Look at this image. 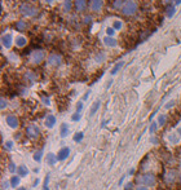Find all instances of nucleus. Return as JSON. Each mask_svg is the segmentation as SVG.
Segmentation results:
<instances>
[{
    "label": "nucleus",
    "mask_w": 181,
    "mask_h": 190,
    "mask_svg": "<svg viewBox=\"0 0 181 190\" xmlns=\"http://www.w3.org/2000/svg\"><path fill=\"white\" fill-rule=\"evenodd\" d=\"M175 137H176L175 134H171V136H169V140H171L172 142H179V140H180V138H175Z\"/></svg>",
    "instance_id": "79ce46f5"
},
{
    "label": "nucleus",
    "mask_w": 181,
    "mask_h": 190,
    "mask_svg": "<svg viewBox=\"0 0 181 190\" xmlns=\"http://www.w3.org/2000/svg\"><path fill=\"white\" fill-rule=\"evenodd\" d=\"M136 190H149V189H147L146 186H139V188H137Z\"/></svg>",
    "instance_id": "c03bdc74"
},
{
    "label": "nucleus",
    "mask_w": 181,
    "mask_h": 190,
    "mask_svg": "<svg viewBox=\"0 0 181 190\" xmlns=\"http://www.w3.org/2000/svg\"><path fill=\"white\" fill-rule=\"evenodd\" d=\"M20 12L22 13L25 17H35V16H38V9L34 7V5H31V4H27V3H25V4H22L20 7Z\"/></svg>",
    "instance_id": "f257e3e1"
},
{
    "label": "nucleus",
    "mask_w": 181,
    "mask_h": 190,
    "mask_svg": "<svg viewBox=\"0 0 181 190\" xmlns=\"http://www.w3.org/2000/svg\"><path fill=\"white\" fill-rule=\"evenodd\" d=\"M9 185H10V182H8V181H4V182L2 184V188H3V190H7V189L9 188Z\"/></svg>",
    "instance_id": "4c0bfd02"
},
{
    "label": "nucleus",
    "mask_w": 181,
    "mask_h": 190,
    "mask_svg": "<svg viewBox=\"0 0 181 190\" xmlns=\"http://www.w3.org/2000/svg\"><path fill=\"white\" fill-rule=\"evenodd\" d=\"M122 26H123V23L120 22V21H115L114 25H113V27L115 30H120V29H122Z\"/></svg>",
    "instance_id": "2f4dec72"
},
{
    "label": "nucleus",
    "mask_w": 181,
    "mask_h": 190,
    "mask_svg": "<svg viewBox=\"0 0 181 190\" xmlns=\"http://www.w3.org/2000/svg\"><path fill=\"white\" fill-rule=\"evenodd\" d=\"M7 105H8V104H7V100L2 97V100H0V109H2V110H4V109L7 107Z\"/></svg>",
    "instance_id": "473e14b6"
},
{
    "label": "nucleus",
    "mask_w": 181,
    "mask_h": 190,
    "mask_svg": "<svg viewBox=\"0 0 181 190\" xmlns=\"http://www.w3.org/2000/svg\"><path fill=\"white\" fill-rule=\"evenodd\" d=\"M81 110H83V102H78V104H76V111L75 113H80Z\"/></svg>",
    "instance_id": "c9c22d12"
},
{
    "label": "nucleus",
    "mask_w": 181,
    "mask_h": 190,
    "mask_svg": "<svg viewBox=\"0 0 181 190\" xmlns=\"http://www.w3.org/2000/svg\"><path fill=\"white\" fill-rule=\"evenodd\" d=\"M13 146H14L13 141H7V142L4 144V148L7 149V150H12V149H13Z\"/></svg>",
    "instance_id": "c756f323"
},
{
    "label": "nucleus",
    "mask_w": 181,
    "mask_h": 190,
    "mask_svg": "<svg viewBox=\"0 0 181 190\" xmlns=\"http://www.w3.org/2000/svg\"><path fill=\"white\" fill-rule=\"evenodd\" d=\"M5 122H7V124H8V127H10V128H13V129H16L18 126H20V122H18V118L16 117V115H8L7 117V119H5Z\"/></svg>",
    "instance_id": "0eeeda50"
},
{
    "label": "nucleus",
    "mask_w": 181,
    "mask_h": 190,
    "mask_svg": "<svg viewBox=\"0 0 181 190\" xmlns=\"http://www.w3.org/2000/svg\"><path fill=\"white\" fill-rule=\"evenodd\" d=\"M136 10H137V4L133 0H127L122 8V13L124 16H133L136 13Z\"/></svg>",
    "instance_id": "f03ea898"
},
{
    "label": "nucleus",
    "mask_w": 181,
    "mask_h": 190,
    "mask_svg": "<svg viewBox=\"0 0 181 190\" xmlns=\"http://www.w3.org/2000/svg\"><path fill=\"white\" fill-rule=\"evenodd\" d=\"M48 182H49V175H47V177H45V185H44V189H43V190H49Z\"/></svg>",
    "instance_id": "a19ab883"
},
{
    "label": "nucleus",
    "mask_w": 181,
    "mask_h": 190,
    "mask_svg": "<svg viewBox=\"0 0 181 190\" xmlns=\"http://www.w3.org/2000/svg\"><path fill=\"white\" fill-rule=\"evenodd\" d=\"M44 57H45L44 51H40V49L34 51V52L31 53V62L34 63V65H39L43 59H44Z\"/></svg>",
    "instance_id": "20e7f679"
},
{
    "label": "nucleus",
    "mask_w": 181,
    "mask_h": 190,
    "mask_svg": "<svg viewBox=\"0 0 181 190\" xmlns=\"http://www.w3.org/2000/svg\"><path fill=\"white\" fill-rule=\"evenodd\" d=\"M103 59V54L102 53H100V54H97L96 56V62H101Z\"/></svg>",
    "instance_id": "58836bf2"
},
{
    "label": "nucleus",
    "mask_w": 181,
    "mask_h": 190,
    "mask_svg": "<svg viewBox=\"0 0 181 190\" xmlns=\"http://www.w3.org/2000/svg\"><path fill=\"white\" fill-rule=\"evenodd\" d=\"M70 9H71V2L70 0H66V2L63 3V10L65 12H70Z\"/></svg>",
    "instance_id": "c85d7f7f"
},
{
    "label": "nucleus",
    "mask_w": 181,
    "mask_h": 190,
    "mask_svg": "<svg viewBox=\"0 0 181 190\" xmlns=\"http://www.w3.org/2000/svg\"><path fill=\"white\" fill-rule=\"evenodd\" d=\"M12 41H13V38H12L10 34H5V35L2 36V44L4 45V48H10Z\"/></svg>",
    "instance_id": "9d476101"
},
{
    "label": "nucleus",
    "mask_w": 181,
    "mask_h": 190,
    "mask_svg": "<svg viewBox=\"0 0 181 190\" xmlns=\"http://www.w3.org/2000/svg\"><path fill=\"white\" fill-rule=\"evenodd\" d=\"M17 172H18V176H20V177H25V176L29 175V170H27V167H26L25 164L20 166V167L17 168Z\"/></svg>",
    "instance_id": "4468645a"
},
{
    "label": "nucleus",
    "mask_w": 181,
    "mask_h": 190,
    "mask_svg": "<svg viewBox=\"0 0 181 190\" xmlns=\"http://www.w3.org/2000/svg\"><path fill=\"white\" fill-rule=\"evenodd\" d=\"M114 31H115L114 27H107V29H106V34H107V36H113V35H114Z\"/></svg>",
    "instance_id": "72a5a7b5"
},
{
    "label": "nucleus",
    "mask_w": 181,
    "mask_h": 190,
    "mask_svg": "<svg viewBox=\"0 0 181 190\" xmlns=\"http://www.w3.org/2000/svg\"><path fill=\"white\" fill-rule=\"evenodd\" d=\"M88 96H89V92H88V93H87V95H85V96H84V97H83V100H84V101H85V100H87V99H88Z\"/></svg>",
    "instance_id": "de8ad7c7"
},
{
    "label": "nucleus",
    "mask_w": 181,
    "mask_h": 190,
    "mask_svg": "<svg viewBox=\"0 0 181 190\" xmlns=\"http://www.w3.org/2000/svg\"><path fill=\"white\" fill-rule=\"evenodd\" d=\"M80 113H74L73 114V117H71V120H73V122H79L80 120Z\"/></svg>",
    "instance_id": "7c9ffc66"
},
{
    "label": "nucleus",
    "mask_w": 181,
    "mask_h": 190,
    "mask_svg": "<svg viewBox=\"0 0 181 190\" xmlns=\"http://www.w3.org/2000/svg\"><path fill=\"white\" fill-rule=\"evenodd\" d=\"M127 0H115L114 2V8L115 9H119V8H123V5L125 4Z\"/></svg>",
    "instance_id": "5701e85b"
},
{
    "label": "nucleus",
    "mask_w": 181,
    "mask_h": 190,
    "mask_svg": "<svg viewBox=\"0 0 181 190\" xmlns=\"http://www.w3.org/2000/svg\"><path fill=\"white\" fill-rule=\"evenodd\" d=\"M75 7L78 10H83L85 8V0H75Z\"/></svg>",
    "instance_id": "412c9836"
},
{
    "label": "nucleus",
    "mask_w": 181,
    "mask_h": 190,
    "mask_svg": "<svg viewBox=\"0 0 181 190\" xmlns=\"http://www.w3.org/2000/svg\"><path fill=\"white\" fill-rule=\"evenodd\" d=\"M158 122H153L151 124H150V128H149V131H150V133L151 134H154L155 132H157V129H158Z\"/></svg>",
    "instance_id": "b1692460"
},
{
    "label": "nucleus",
    "mask_w": 181,
    "mask_h": 190,
    "mask_svg": "<svg viewBox=\"0 0 181 190\" xmlns=\"http://www.w3.org/2000/svg\"><path fill=\"white\" fill-rule=\"evenodd\" d=\"M164 123H166V115H159V118H158V126L162 127V126H164Z\"/></svg>",
    "instance_id": "cd10ccee"
},
{
    "label": "nucleus",
    "mask_w": 181,
    "mask_h": 190,
    "mask_svg": "<svg viewBox=\"0 0 181 190\" xmlns=\"http://www.w3.org/2000/svg\"><path fill=\"white\" fill-rule=\"evenodd\" d=\"M103 43H105L106 47H115L117 45V40H115L113 36H105L103 38Z\"/></svg>",
    "instance_id": "ddd939ff"
},
{
    "label": "nucleus",
    "mask_w": 181,
    "mask_h": 190,
    "mask_svg": "<svg viewBox=\"0 0 181 190\" xmlns=\"http://www.w3.org/2000/svg\"><path fill=\"white\" fill-rule=\"evenodd\" d=\"M175 181V173L173 172H169L168 175L166 176V182L167 184H172Z\"/></svg>",
    "instance_id": "393cba45"
},
{
    "label": "nucleus",
    "mask_w": 181,
    "mask_h": 190,
    "mask_svg": "<svg viewBox=\"0 0 181 190\" xmlns=\"http://www.w3.org/2000/svg\"><path fill=\"white\" fill-rule=\"evenodd\" d=\"M16 29L20 30V31H24L26 29V23L24 22V21H18V22L16 23Z\"/></svg>",
    "instance_id": "a878e982"
},
{
    "label": "nucleus",
    "mask_w": 181,
    "mask_h": 190,
    "mask_svg": "<svg viewBox=\"0 0 181 190\" xmlns=\"http://www.w3.org/2000/svg\"><path fill=\"white\" fill-rule=\"evenodd\" d=\"M17 168H18V167H16V164H14V163H10V164H9V172L14 173L16 171H17Z\"/></svg>",
    "instance_id": "f704fd0d"
},
{
    "label": "nucleus",
    "mask_w": 181,
    "mask_h": 190,
    "mask_svg": "<svg viewBox=\"0 0 181 190\" xmlns=\"http://www.w3.org/2000/svg\"><path fill=\"white\" fill-rule=\"evenodd\" d=\"M10 186L12 188H17L20 185V182H21V177L20 176H13L12 178H10Z\"/></svg>",
    "instance_id": "f3484780"
},
{
    "label": "nucleus",
    "mask_w": 181,
    "mask_h": 190,
    "mask_svg": "<svg viewBox=\"0 0 181 190\" xmlns=\"http://www.w3.org/2000/svg\"><path fill=\"white\" fill-rule=\"evenodd\" d=\"M124 178H125V176H123L122 178H120V180H119V185H120V184H123V181H124Z\"/></svg>",
    "instance_id": "a18cd8bd"
},
{
    "label": "nucleus",
    "mask_w": 181,
    "mask_h": 190,
    "mask_svg": "<svg viewBox=\"0 0 181 190\" xmlns=\"http://www.w3.org/2000/svg\"><path fill=\"white\" fill-rule=\"evenodd\" d=\"M43 102H45L47 105H49V100L48 99H43Z\"/></svg>",
    "instance_id": "49530a36"
},
{
    "label": "nucleus",
    "mask_w": 181,
    "mask_h": 190,
    "mask_svg": "<svg viewBox=\"0 0 181 190\" xmlns=\"http://www.w3.org/2000/svg\"><path fill=\"white\" fill-rule=\"evenodd\" d=\"M17 190H26V188H18Z\"/></svg>",
    "instance_id": "8fccbe9b"
},
{
    "label": "nucleus",
    "mask_w": 181,
    "mask_h": 190,
    "mask_svg": "<svg viewBox=\"0 0 181 190\" xmlns=\"http://www.w3.org/2000/svg\"><path fill=\"white\" fill-rule=\"evenodd\" d=\"M100 105H101V101L100 100H97V101H95L93 102V105H92V107H91V115H95V113L100 109Z\"/></svg>",
    "instance_id": "a211bd4d"
},
{
    "label": "nucleus",
    "mask_w": 181,
    "mask_h": 190,
    "mask_svg": "<svg viewBox=\"0 0 181 190\" xmlns=\"http://www.w3.org/2000/svg\"><path fill=\"white\" fill-rule=\"evenodd\" d=\"M62 62V57L60 56V54H56V53H52L51 56L48 57V63L51 65V66H54V67H57L60 66Z\"/></svg>",
    "instance_id": "423d86ee"
},
{
    "label": "nucleus",
    "mask_w": 181,
    "mask_h": 190,
    "mask_svg": "<svg viewBox=\"0 0 181 190\" xmlns=\"http://www.w3.org/2000/svg\"><path fill=\"white\" fill-rule=\"evenodd\" d=\"M103 7V0H91V9L93 12H100Z\"/></svg>",
    "instance_id": "6e6552de"
},
{
    "label": "nucleus",
    "mask_w": 181,
    "mask_h": 190,
    "mask_svg": "<svg viewBox=\"0 0 181 190\" xmlns=\"http://www.w3.org/2000/svg\"><path fill=\"white\" fill-rule=\"evenodd\" d=\"M45 160H47V163H48L49 166H54V164L57 163L58 158H57V155H54L53 153H48V154H47Z\"/></svg>",
    "instance_id": "f8f14e48"
},
{
    "label": "nucleus",
    "mask_w": 181,
    "mask_h": 190,
    "mask_svg": "<svg viewBox=\"0 0 181 190\" xmlns=\"http://www.w3.org/2000/svg\"><path fill=\"white\" fill-rule=\"evenodd\" d=\"M176 4H181V0H176Z\"/></svg>",
    "instance_id": "3c124183"
},
{
    "label": "nucleus",
    "mask_w": 181,
    "mask_h": 190,
    "mask_svg": "<svg viewBox=\"0 0 181 190\" xmlns=\"http://www.w3.org/2000/svg\"><path fill=\"white\" fill-rule=\"evenodd\" d=\"M111 83H113V80H110V81H109V83H107V85H106V88H109V87L111 85Z\"/></svg>",
    "instance_id": "09e8293b"
},
{
    "label": "nucleus",
    "mask_w": 181,
    "mask_h": 190,
    "mask_svg": "<svg viewBox=\"0 0 181 190\" xmlns=\"http://www.w3.org/2000/svg\"><path fill=\"white\" fill-rule=\"evenodd\" d=\"M175 12H176V8H175L173 5H168V8H167V17H168V18L173 17Z\"/></svg>",
    "instance_id": "4be33fe9"
},
{
    "label": "nucleus",
    "mask_w": 181,
    "mask_h": 190,
    "mask_svg": "<svg viewBox=\"0 0 181 190\" xmlns=\"http://www.w3.org/2000/svg\"><path fill=\"white\" fill-rule=\"evenodd\" d=\"M45 2H47V3H52V2H53V0H45Z\"/></svg>",
    "instance_id": "603ef678"
},
{
    "label": "nucleus",
    "mask_w": 181,
    "mask_h": 190,
    "mask_svg": "<svg viewBox=\"0 0 181 190\" xmlns=\"http://www.w3.org/2000/svg\"><path fill=\"white\" fill-rule=\"evenodd\" d=\"M27 44V40H26V38L25 36H17L16 38V45L17 47H20V48H22V47H25Z\"/></svg>",
    "instance_id": "2eb2a0df"
},
{
    "label": "nucleus",
    "mask_w": 181,
    "mask_h": 190,
    "mask_svg": "<svg viewBox=\"0 0 181 190\" xmlns=\"http://www.w3.org/2000/svg\"><path fill=\"white\" fill-rule=\"evenodd\" d=\"M69 132H70V129H69V126H67V124H62V126H61V131H60V136H61V137L62 138H65V137H66V136L69 134Z\"/></svg>",
    "instance_id": "dca6fc26"
},
{
    "label": "nucleus",
    "mask_w": 181,
    "mask_h": 190,
    "mask_svg": "<svg viewBox=\"0 0 181 190\" xmlns=\"http://www.w3.org/2000/svg\"><path fill=\"white\" fill-rule=\"evenodd\" d=\"M26 134H27V137H30V138H36L40 134V129L38 126H35V124H30V126L26 128Z\"/></svg>",
    "instance_id": "39448f33"
},
{
    "label": "nucleus",
    "mask_w": 181,
    "mask_h": 190,
    "mask_svg": "<svg viewBox=\"0 0 181 190\" xmlns=\"http://www.w3.org/2000/svg\"><path fill=\"white\" fill-rule=\"evenodd\" d=\"M44 124H45L47 128L54 127V124H56V117H54V115H48L45 118V120H44Z\"/></svg>",
    "instance_id": "9b49d317"
},
{
    "label": "nucleus",
    "mask_w": 181,
    "mask_h": 190,
    "mask_svg": "<svg viewBox=\"0 0 181 190\" xmlns=\"http://www.w3.org/2000/svg\"><path fill=\"white\" fill-rule=\"evenodd\" d=\"M140 184H142V186H146V188H151L155 185V176L153 173H144L141 177H140Z\"/></svg>",
    "instance_id": "7ed1b4c3"
},
{
    "label": "nucleus",
    "mask_w": 181,
    "mask_h": 190,
    "mask_svg": "<svg viewBox=\"0 0 181 190\" xmlns=\"http://www.w3.org/2000/svg\"><path fill=\"white\" fill-rule=\"evenodd\" d=\"M26 78L29 79L30 81H34V80H35V74H32V73H27V74H26Z\"/></svg>",
    "instance_id": "e433bc0d"
},
{
    "label": "nucleus",
    "mask_w": 181,
    "mask_h": 190,
    "mask_svg": "<svg viewBox=\"0 0 181 190\" xmlns=\"http://www.w3.org/2000/svg\"><path fill=\"white\" fill-rule=\"evenodd\" d=\"M83 138H84V133H83V132H76V133L74 134V137H73L74 142H81V141H83Z\"/></svg>",
    "instance_id": "aec40b11"
},
{
    "label": "nucleus",
    "mask_w": 181,
    "mask_h": 190,
    "mask_svg": "<svg viewBox=\"0 0 181 190\" xmlns=\"http://www.w3.org/2000/svg\"><path fill=\"white\" fill-rule=\"evenodd\" d=\"M42 156H43V151L39 150V151H36V153H34V160L39 163L42 160Z\"/></svg>",
    "instance_id": "bb28decb"
},
{
    "label": "nucleus",
    "mask_w": 181,
    "mask_h": 190,
    "mask_svg": "<svg viewBox=\"0 0 181 190\" xmlns=\"http://www.w3.org/2000/svg\"><path fill=\"white\" fill-rule=\"evenodd\" d=\"M132 186H133V184L132 182H128L127 185H125V190H131V189H132Z\"/></svg>",
    "instance_id": "37998d69"
},
{
    "label": "nucleus",
    "mask_w": 181,
    "mask_h": 190,
    "mask_svg": "<svg viewBox=\"0 0 181 190\" xmlns=\"http://www.w3.org/2000/svg\"><path fill=\"white\" fill-rule=\"evenodd\" d=\"M173 105H175V101L172 100V101H169L166 104V109H171V107H173Z\"/></svg>",
    "instance_id": "ea45409f"
},
{
    "label": "nucleus",
    "mask_w": 181,
    "mask_h": 190,
    "mask_svg": "<svg viewBox=\"0 0 181 190\" xmlns=\"http://www.w3.org/2000/svg\"><path fill=\"white\" fill-rule=\"evenodd\" d=\"M179 178H180V182H181V172H180V175H179Z\"/></svg>",
    "instance_id": "864d4df0"
},
{
    "label": "nucleus",
    "mask_w": 181,
    "mask_h": 190,
    "mask_svg": "<svg viewBox=\"0 0 181 190\" xmlns=\"http://www.w3.org/2000/svg\"><path fill=\"white\" fill-rule=\"evenodd\" d=\"M69 155H70V148L65 146V148H62L61 150L58 151L57 158H58V160H65V159H67V158H69Z\"/></svg>",
    "instance_id": "1a4fd4ad"
},
{
    "label": "nucleus",
    "mask_w": 181,
    "mask_h": 190,
    "mask_svg": "<svg viewBox=\"0 0 181 190\" xmlns=\"http://www.w3.org/2000/svg\"><path fill=\"white\" fill-rule=\"evenodd\" d=\"M123 65H124V61H119L118 63H115V66L113 67V70H111V75H115L120 69L123 67Z\"/></svg>",
    "instance_id": "6ab92c4d"
}]
</instances>
